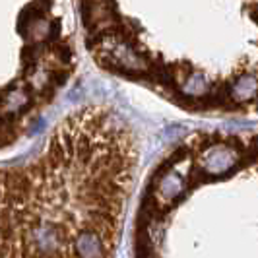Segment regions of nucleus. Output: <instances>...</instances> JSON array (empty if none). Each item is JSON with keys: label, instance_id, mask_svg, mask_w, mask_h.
<instances>
[{"label": "nucleus", "instance_id": "obj_1", "mask_svg": "<svg viewBox=\"0 0 258 258\" xmlns=\"http://www.w3.org/2000/svg\"><path fill=\"white\" fill-rule=\"evenodd\" d=\"M136 157L128 130L86 109L31 161L0 167V258H113Z\"/></svg>", "mask_w": 258, "mask_h": 258}, {"label": "nucleus", "instance_id": "obj_2", "mask_svg": "<svg viewBox=\"0 0 258 258\" xmlns=\"http://www.w3.org/2000/svg\"><path fill=\"white\" fill-rule=\"evenodd\" d=\"M229 86V97H231L235 103L239 101H246L250 97H254V91H256V80L252 76H241L235 84H227Z\"/></svg>", "mask_w": 258, "mask_h": 258}, {"label": "nucleus", "instance_id": "obj_4", "mask_svg": "<svg viewBox=\"0 0 258 258\" xmlns=\"http://www.w3.org/2000/svg\"><path fill=\"white\" fill-rule=\"evenodd\" d=\"M256 18H258V10H256Z\"/></svg>", "mask_w": 258, "mask_h": 258}, {"label": "nucleus", "instance_id": "obj_3", "mask_svg": "<svg viewBox=\"0 0 258 258\" xmlns=\"http://www.w3.org/2000/svg\"><path fill=\"white\" fill-rule=\"evenodd\" d=\"M186 84H190V86H184L181 90V93L186 95V97H202L208 91V82L204 80V76H200V74L188 76L186 78Z\"/></svg>", "mask_w": 258, "mask_h": 258}]
</instances>
